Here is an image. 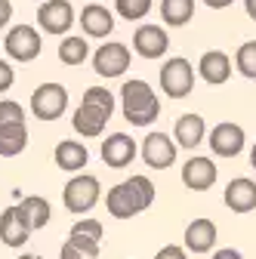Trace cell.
Instances as JSON below:
<instances>
[{
  "label": "cell",
  "instance_id": "10",
  "mask_svg": "<svg viewBox=\"0 0 256 259\" xmlns=\"http://www.w3.org/2000/svg\"><path fill=\"white\" fill-rule=\"evenodd\" d=\"M244 142H247L244 130L238 123H229V120L216 123L213 133H210V151L219 154V157H238L244 151Z\"/></svg>",
  "mask_w": 256,
  "mask_h": 259
},
{
  "label": "cell",
  "instance_id": "5",
  "mask_svg": "<svg viewBox=\"0 0 256 259\" xmlns=\"http://www.w3.org/2000/svg\"><path fill=\"white\" fill-rule=\"evenodd\" d=\"M68 108V90L62 83H40L31 93V111L37 120H59Z\"/></svg>",
  "mask_w": 256,
  "mask_h": 259
},
{
  "label": "cell",
  "instance_id": "7",
  "mask_svg": "<svg viewBox=\"0 0 256 259\" xmlns=\"http://www.w3.org/2000/svg\"><path fill=\"white\" fill-rule=\"evenodd\" d=\"M130 62H133L130 50H126L123 44H117V40H108V44H102L99 50H96L93 68H96V74H99V77L114 80V77H123V74H126Z\"/></svg>",
  "mask_w": 256,
  "mask_h": 259
},
{
  "label": "cell",
  "instance_id": "25",
  "mask_svg": "<svg viewBox=\"0 0 256 259\" xmlns=\"http://www.w3.org/2000/svg\"><path fill=\"white\" fill-rule=\"evenodd\" d=\"M87 56H90V47H87V40L77 37V34H71V37H65V40L59 44V59L65 62V65H80Z\"/></svg>",
  "mask_w": 256,
  "mask_h": 259
},
{
  "label": "cell",
  "instance_id": "8",
  "mask_svg": "<svg viewBox=\"0 0 256 259\" xmlns=\"http://www.w3.org/2000/svg\"><path fill=\"white\" fill-rule=\"evenodd\" d=\"M195 87V68L185 59H167L161 68V90L170 99H185Z\"/></svg>",
  "mask_w": 256,
  "mask_h": 259
},
{
  "label": "cell",
  "instance_id": "40",
  "mask_svg": "<svg viewBox=\"0 0 256 259\" xmlns=\"http://www.w3.org/2000/svg\"><path fill=\"white\" fill-rule=\"evenodd\" d=\"M87 259H99V256H87Z\"/></svg>",
  "mask_w": 256,
  "mask_h": 259
},
{
  "label": "cell",
  "instance_id": "23",
  "mask_svg": "<svg viewBox=\"0 0 256 259\" xmlns=\"http://www.w3.org/2000/svg\"><path fill=\"white\" fill-rule=\"evenodd\" d=\"M28 145V130L25 123H4L0 126V157H16Z\"/></svg>",
  "mask_w": 256,
  "mask_h": 259
},
{
  "label": "cell",
  "instance_id": "17",
  "mask_svg": "<svg viewBox=\"0 0 256 259\" xmlns=\"http://www.w3.org/2000/svg\"><path fill=\"white\" fill-rule=\"evenodd\" d=\"M207 136V126H204V117L201 114H182L173 126V142L179 148H198Z\"/></svg>",
  "mask_w": 256,
  "mask_h": 259
},
{
  "label": "cell",
  "instance_id": "19",
  "mask_svg": "<svg viewBox=\"0 0 256 259\" xmlns=\"http://www.w3.org/2000/svg\"><path fill=\"white\" fill-rule=\"evenodd\" d=\"M226 204L232 213H250L256 210V182L250 179H232L226 185Z\"/></svg>",
  "mask_w": 256,
  "mask_h": 259
},
{
  "label": "cell",
  "instance_id": "27",
  "mask_svg": "<svg viewBox=\"0 0 256 259\" xmlns=\"http://www.w3.org/2000/svg\"><path fill=\"white\" fill-rule=\"evenodd\" d=\"M235 65H238V71L250 80H256V40H247L241 44V50L235 53Z\"/></svg>",
  "mask_w": 256,
  "mask_h": 259
},
{
  "label": "cell",
  "instance_id": "21",
  "mask_svg": "<svg viewBox=\"0 0 256 259\" xmlns=\"http://www.w3.org/2000/svg\"><path fill=\"white\" fill-rule=\"evenodd\" d=\"M53 157H56V167H59V170H68V173H80V170L87 167V160H90L87 148H83L80 142H74V139L59 142Z\"/></svg>",
  "mask_w": 256,
  "mask_h": 259
},
{
  "label": "cell",
  "instance_id": "38",
  "mask_svg": "<svg viewBox=\"0 0 256 259\" xmlns=\"http://www.w3.org/2000/svg\"><path fill=\"white\" fill-rule=\"evenodd\" d=\"M250 167H253V170H256V145H253V148H250Z\"/></svg>",
  "mask_w": 256,
  "mask_h": 259
},
{
  "label": "cell",
  "instance_id": "12",
  "mask_svg": "<svg viewBox=\"0 0 256 259\" xmlns=\"http://www.w3.org/2000/svg\"><path fill=\"white\" fill-rule=\"evenodd\" d=\"M136 154H139V148H136L133 136H126V133H111L102 142V160H105V167H111V170L130 167Z\"/></svg>",
  "mask_w": 256,
  "mask_h": 259
},
{
  "label": "cell",
  "instance_id": "14",
  "mask_svg": "<svg viewBox=\"0 0 256 259\" xmlns=\"http://www.w3.org/2000/svg\"><path fill=\"white\" fill-rule=\"evenodd\" d=\"M133 50L142 59H161L170 50V34L161 25H142L133 34Z\"/></svg>",
  "mask_w": 256,
  "mask_h": 259
},
{
  "label": "cell",
  "instance_id": "16",
  "mask_svg": "<svg viewBox=\"0 0 256 259\" xmlns=\"http://www.w3.org/2000/svg\"><path fill=\"white\" fill-rule=\"evenodd\" d=\"M198 74L210 83V87H219V83H226L232 77V59L222 53V50H210L201 56L198 62Z\"/></svg>",
  "mask_w": 256,
  "mask_h": 259
},
{
  "label": "cell",
  "instance_id": "18",
  "mask_svg": "<svg viewBox=\"0 0 256 259\" xmlns=\"http://www.w3.org/2000/svg\"><path fill=\"white\" fill-rule=\"evenodd\" d=\"M80 28H83V34H90V37H108L114 31V16L102 4H90L80 13Z\"/></svg>",
  "mask_w": 256,
  "mask_h": 259
},
{
  "label": "cell",
  "instance_id": "35",
  "mask_svg": "<svg viewBox=\"0 0 256 259\" xmlns=\"http://www.w3.org/2000/svg\"><path fill=\"white\" fill-rule=\"evenodd\" d=\"M210 259H244V256H241L238 250H232V247H226V250H216V253H213Z\"/></svg>",
  "mask_w": 256,
  "mask_h": 259
},
{
  "label": "cell",
  "instance_id": "31",
  "mask_svg": "<svg viewBox=\"0 0 256 259\" xmlns=\"http://www.w3.org/2000/svg\"><path fill=\"white\" fill-rule=\"evenodd\" d=\"M13 83H16V71H13V65L0 59V93H7Z\"/></svg>",
  "mask_w": 256,
  "mask_h": 259
},
{
  "label": "cell",
  "instance_id": "6",
  "mask_svg": "<svg viewBox=\"0 0 256 259\" xmlns=\"http://www.w3.org/2000/svg\"><path fill=\"white\" fill-rule=\"evenodd\" d=\"M4 50L16 62H31V59L40 56L44 37L37 34V28H31V25H13L4 34Z\"/></svg>",
  "mask_w": 256,
  "mask_h": 259
},
{
  "label": "cell",
  "instance_id": "28",
  "mask_svg": "<svg viewBox=\"0 0 256 259\" xmlns=\"http://www.w3.org/2000/svg\"><path fill=\"white\" fill-rule=\"evenodd\" d=\"M4 123H25V108L13 99H4L0 102V126Z\"/></svg>",
  "mask_w": 256,
  "mask_h": 259
},
{
  "label": "cell",
  "instance_id": "11",
  "mask_svg": "<svg viewBox=\"0 0 256 259\" xmlns=\"http://www.w3.org/2000/svg\"><path fill=\"white\" fill-rule=\"evenodd\" d=\"M142 160L151 170H167L176 160V142L164 133H148L142 142Z\"/></svg>",
  "mask_w": 256,
  "mask_h": 259
},
{
  "label": "cell",
  "instance_id": "34",
  "mask_svg": "<svg viewBox=\"0 0 256 259\" xmlns=\"http://www.w3.org/2000/svg\"><path fill=\"white\" fill-rule=\"evenodd\" d=\"M10 16H13V4H10V0H0V31L7 28Z\"/></svg>",
  "mask_w": 256,
  "mask_h": 259
},
{
  "label": "cell",
  "instance_id": "32",
  "mask_svg": "<svg viewBox=\"0 0 256 259\" xmlns=\"http://www.w3.org/2000/svg\"><path fill=\"white\" fill-rule=\"evenodd\" d=\"M154 259H188L185 256V250L182 247H176V244H167V247H161L157 250V256Z\"/></svg>",
  "mask_w": 256,
  "mask_h": 259
},
{
  "label": "cell",
  "instance_id": "39",
  "mask_svg": "<svg viewBox=\"0 0 256 259\" xmlns=\"http://www.w3.org/2000/svg\"><path fill=\"white\" fill-rule=\"evenodd\" d=\"M19 259H44V256H34V253H22Z\"/></svg>",
  "mask_w": 256,
  "mask_h": 259
},
{
  "label": "cell",
  "instance_id": "30",
  "mask_svg": "<svg viewBox=\"0 0 256 259\" xmlns=\"http://www.w3.org/2000/svg\"><path fill=\"white\" fill-rule=\"evenodd\" d=\"M74 232H80V235H87L93 241H99V244H102V235H105L99 219H80V222H74Z\"/></svg>",
  "mask_w": 256,
  "mask_h": 259
},
{
  "label": "cell",
  "instance_id": "24",
  "mask_svg": "<svg viewBox=\"0 0 256 259\" xmlns=\"http://www.w3.org/2000/svg\"><path fill=\"white\" fill-rule=\"evenodd\" d=\"M195 16V0H161V19L170 28H182Z\"/></svg>",
  "mask_w": 256,
  "mask_h": 259
},
{
  "label": "cell",
  "instance_id": "9",
  "mask_svg": "<svg viewBox=\"0 0 256 259\" xmlns=\"http://www.w3.org/2000/svg\"><path fill=\"white\" fill-rule=\"evenodd\" d=\"M37 25L47 34H68L74 25V7L68 0H47L37 10Z\"/></svg>",
  "mask_w": 256,
  "mask_h": 259
},
{
  "label": "cell",
  "instance_id": "37",
  "mask_svg": "<svg viewBox=\"0 0 256 259\" xmlns=\"http://www.w3.org/2000/svg\"><path fill=\"white\" fill-rule=\"evenodd\" d=\"M244 10H247V16L256 22V0H244Z\"/></svg>",
  "mask_w": 256,
  "mask_h": 259
},
{
  "label": "cell",
  "instance_id": "1",
  "mask_svg": "<svg viewBox=\"0 0 256 259\" xmlns=\"http://www.w3.org/2000/svg\"><path fill=\"white\" fill-rule=\"evenodd\" d=\"M151 204H154V182L148 176H130L117 182L114 188H108L105 198V207L114 219H133Z\"/></svg>",
  "mask_w": 256,
  "mask_h": 259
},
{
  "label": "cell",
  "instance_id": "4",
  "mask_svg": "<svg viewBox=\"0 0 256 259\" xmlns=\"http://www.w3.org/2000/svg\"><path fill=\"white\" fill-rule=\"evenodd\" d=\"M99 194H102L99 179L90 176V173H83V176H71V179L65 182L62 201H65V210H71V213H77V216H80V213H90V210L96 207Z\"/></svg>",
  "mask_w": 256,
  "mask_h": 259
},
{
  "label": "cell",
  "instance_id": "36",
  "mask_svg": "<svg viewBox=\"0 0 256 259\" xmlns=\"http://www.w3.org/2000/svg\"><path fill=\"white\" fill-rule=\"evenodd\" d=\"M204 4L210 7V10H226V7H232L235 0H204Z\"/></svg>",
  "mask_w": 256,
  "mask_h": 259
},
{
  "label": "cell",
  "instance_id": "3",
  "mask_svg": "<svg viewBox=\"0 0 256 259\" xmlns=\"http://www.w3.org/2000/svg\"><path fill=\"white\" fill-rule=\"evenodd\" d=\"M120 108H123V117L133 126H151L157 120V114H161L157 93L145 80H126L120 87Z\"/></svg>",
  "mask_w": 256,
  "mask_h": 259
},
{
  "label": "cell",
  "instance_id": "29",
  "mask_svg": "<svg viewBox=\"0 0 256 259\" xmlns=\"http://www.w3.org/2000/svg\"><path fill=\"white\" fill-rule=\"evenodd\" d=\"M68 241H71L83 256H99V241H93V238H87V235H80V232H74V229H71Z\"/></svg>",
  "mask_w": 256,
  "mask_h": 259
},
{
  "label": "cell",
  "instance_id": "13",
  "mask_svg": "<svg viewBox=\"0 0 256 259\" xmlns=\"http://www.w3.org/2000/svg\"><path fill=\"white\" fill-rule=\"evenodd\" d=\"M216 176H219V170L213 164V157H188L182 167V185L191 191H210Z\"/></svg>",
  "mask_w": 256,
  "mask_h": 259
},
{
  "label": "cell",
  "instance_id": "20",
  "mask_svg": "<svg viewBox=\"0 0 256 259\" xmlns=\"http://www.w3.org/2000/svg\"><path fill=\"white\" fill-rule=\"evenodd\" d=\"M216 247V225L210 219H195L185 229V250L191 253H210Z\"/></svg>",
  "mask_w": 256,
  "mask_h": 259
},
{
  "label": "cell",
  "instance_id": "22",
  "mask_svg": "<svg viewBox=\"0 0 256 259\" xmlns=\"http://www.w3.org/2000/svg\"><path fill=\"white\" fill-rule=\"evenodd\" d=\"M19 210H22L25 222L31 225V232H40L44 225H50V216H53V207H50V201H47V198H37V194H31V198H25V201L19 204Z\"/></svg>",
  "mask_w": 256,
  "mask_h": 259
},
{
  "label": "cell",
  "instance_id": "2",
  "mask_svg": "<svg viewBox=\"0 0 256 259\" xmlns=\"http://www.w3.org/2000/svg\"><path fill=\"white\" fill-rule=\"evenodd\" d=\"M114 114V96L108 87H90L83 93V99L71 117L74 123V133L80 136H102L105 133V126Z\"/></svg>",
  "mask_w": 256,
  "mask_h": 259
},
{
  "label": "cell",
  "instance_id": "15",
  "mask_svg": "<svg viewBox=\"0 0 256 259\" xmlns=\"http://www.w3.org/2000/svg\"><path fill=\"white\" fill-rule=\"evenodd\" d=\"M28 238H31V225L25 222L19 204L7 207L4 213H0V241H4L7 247H25Z\"/></svg>",
  "mask_w": 256,
  "mask_h": 259
},
{
  "label": "cell",
  "instance_id": "26",
  "mask_svg": "<svg viewBox=\"0 0 256 259\" xmlns=\"http://www.w3.org/2000/svg\"><path fill=\"white\" fill-rule=\"evenodd\" d=\"M114 10L126 22H139L151 13V0H114Z\"/></svg>",
  "mask_w": 256,
  "mask_h": 259
},
{
  "label": "cell",
  "instance_id": "33",
  "mask_svg": "<svg viewBox=\"0 0 256 259\" xmlns=\"http://www.w3.org/2000/svg\"><path fill=\"white\" fill-rule=\"evenodd\" d=\"M59 259H87V256H83V253H80V250H77L71 241H65V244H62V253H59Z\"/></svg>",
  "mask_w": 256,
  "mask_h": 259
}]
</instances>
